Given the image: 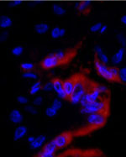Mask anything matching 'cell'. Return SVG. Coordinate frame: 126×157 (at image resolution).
Returning a JSON list of instances; mask_svg holds the SVG:
<instances>
[{"label":"cell","instance_id":"cell-1","mask_svg":"<svg viewBox=\"0 0 126 157\" xmlns=\"http://www.w3.org/2000/svg\"><path fill=\"white\" fill-rule=\"evenodd\" d=\"M91 82L87 78L81 75H77V79L75 82L74 91L69 98V102L72 104H78L80 103L82 98L90 87Z\"/></svg>","mask_w":126,"mask_h":157},{"label":"cell","instance_id":"cell-2","mask_svg":"<svg viewBox=\"0 0 126 157\" xmlns=\"http://www.w3.org/2000/svg\"><path fill=\"white\" fill-rule=\"evenodd\" d=\"M109 112V98H99L97 101L81 107L80 113L82 114H91L94 113Z\"/></svg>","mask_w":126,"mask_h":157},{"label":"cell","instance_id":"cell-3","mask_svg":"<svg viewBox=\"0 0 126 157\" xmlns=\"http://www.w3.org/2000/svg\"><path fill=\"white\" fill-rule=\"evenodd\" d=\"M94 67H95V69H96V71H97V73L98 74L100 77L104 78L105 80L109 81V82H118L116 79H115V77H113V75L112 74V72H111L109 67L107 66V64H104V62H102V61L97 58L96 53L94 54Z\"/></svg>","mask_w":126,"mask_h":157},{"label":"cell","instance_id":"cell-4","mask_svg":"<svg viewBox=\"0 0 126 157\" xmlns=\"http://www.w3.org/2000/svg\"><path fill=\"white\" fill-rule=\"evenodd\" d=\"M80 44H78V45H76L73 48L57 50L54 52V54L55 55L56 57L58 58L62 66L67 65L69 62H71V60L76 56V55L78 53V47H80Z\"/></svg>","mask_w":126,"mask_h":157},{"label":"cell","instance_id":"cell-5","mask_svg":"<svg viewBox=\"0 0 126 157\" xmlns=\"http://www.w3.org/2000/svg\"><path fill=\"white\" fill-rule=\"evenodd\" d=\"M99 98H101V93L98 88V86H97V84L94 83V85L90 86V87L84 94L83 97L82 98L79 103H80L81 107H84L88 103L97 101Z\"/></svg>","mask_w":126,"mask_h":157},{"label":"cell","instance_id":"cell-6","mask_svg":"<svg viewBox=\"0 0 126 157\" xmlns=\"http://www.w3.org/2000/svg\"><path fill=\"white\" fill-rule=\"evenodd\" d=\"M109 112L94 113L88 114L87 117V124L93 127H102L107 122Z\"/></svg>","mask_w":126,"mask_h":157},{"label":"cell","instance_id":"cell-7","mask_svg":"<svg viewBox=\"0 0 126 157\" xmlns=\"http://www.w3.org/2000/svg\"><path fill=\"white\" fill-rule=\"evenodd\" d=\"M72 139H73L72 133L67 131L63 132V133L60 134L57 136H55L52 140L55 142V144H56L58 149H62V148L67 147L68 144L72 141Z\"/></svg>","mask_w":126,"mask_h":157},{"label":"cell","instance_id":"cell-8","mask_svg":"<svg viewBox=\"0 0 126 157\" xmlns=\"http://www.w3.org/2000/svg\"><path fill=\"white\" fill-rule=\"evenodd\" d=\"M40 67L45 70H49V69H52V68L56 67H60L62 66L61 62L58 60V58L55 56L54 53L49 54L46 56L40 62Z\"/></svg>","mask_w":126,"mask_h":157},{"label":"cell","instance_id":"cell-9","mask_svg":"<svg viewBox=\"0 0 126 157\" xmlns=\"http://www.w3.org/2000/svg\"><path fill=\"white\" fill-rule=\"evenodd\" d=\"M52 82H53V90L57 94L59 98L68 100L67 96L63 88V81L60 78H54V79H52Z\"/></svg>","mask_w":126,"mask_h":157},{"label":"cell","instance_id":"cell-10","mask_svg":"<svg viewBox=\"0 0 126 157\" xmlns=\"http://www.w3.org/2000/svg\"><path fill=\"white\" fill-rule=\"evenodd\" d=\"M76 79H77V75H74V76H72V77H69L67 79L63 81V88H64L65 93L67 96L68 100L71 98V94L74 91Z\"/></svg>","mask_w":126,"mask_h":157},{"label":"cell","instance_id":"cell-11","mask_svg":"<svg viewBox=\"0 0 126 157\" xmlns=\"http://www.w3.org/2000/svg\"><path fill=\"white\" fill-rule=\"evenodd\" d=\"M77 10L80 14L87 15L91 12V3L87 0H82L76 5Z\"/></svg>","mask_w":126,"mask_h":157},{"label":"cell","instance_id":"cell-12","mask_svg":"<svg viewBox=\"0 0 126 157\" xmlns=\"http://www.w3.org/2000/svg\"><path fill=\"white\" fill-rule=\"evenodd\" d=\"M124 55H125V48L124 47H121L112 56L111 61L113 65H119L124 60Z\"/></svg>","mask_w":126,"mask_h":157},{"label":"cell","instance_id":"cell-13","mask_svg":"<svg viewBox=\"0 0 126 157\" xmlns=\"http://www.w3.org/2000/svg\"><path fill=\"white\" fill-rule=\"evenodd\" d=\"M28 132V128L25 125H19L15 130H14V134H13V139L14 140L18 141L24 138Z\"/></svg>","mask_w":126,"mask_h":157},{"label":"cell","instance_id":"cell-14","mask_svg":"<svg viewBox=\"0 0 126 157\" xmlns=\"http://www.w3.org/2000/svg\"><path fill=\"white\" fill-rule=\"evenodd\" d=\"M24 117L20 109H13L10 112V120L13 124H20L22 122Z\"/></svg>","mask_w":126,"mask_h":157},{"label":"cell","instance_id":"cell-15","mask_svg":"<svg viewBox=\"0 0 126 157\" xmlns=\"http://www.w3.org/2000/svg\"><path fill=\"white\" fill-rule=\"evenodd\" d=\"M95 53L97 55V58L100 60L102 62H104V64H107L109 62V56L108 55L106 54V52L104 51V49L98 46V45H96L95 46Z\"/></svg>","mask_w":126,"mask_h":157},{"label":"cell","instance_id":"cell-16","mask_svg":"<svg viewBox=\"0 0 126 157\" xmlns=\"http://www.w3.org/2000/svg\"><path fill=\"white\" fill-rule=\"evenodd\" d=\"M13 19L10 15H2L0 18V27L2 29H8L13 25Z\"/></svg>","mask_w":126,"mask_h":157},{"label":"cell","instance_id":"cell-17","mask_svg":"<svg viewBox=\"0 0 126 157\" xmlns=\"http://www.w3.org/2000/svg\"><path fill=\"white\" fill-rule=\"evenodd\" d=\"M67 32V30L63 28H61V27H54L53 29L51 30V37H52L53 40H57V39H60L63 37Z\"/></svg>","mask_w":126,"mask_h":157},{"label":"cell","instance_id":"cell-18","mask_svg":"<svg viewBox=\"0 0 126 157\" xmlns=\"http://www.w3.org/2000/svg\"><path fill=\"white\" fill-rule=\"evenodd\" d=\"M35 31H36L37 34H40V35H43V34H45L50 29V26L47 23L45 22H39L35 25Z\"/></svg>","mask_w":126,"mask_h":157},{"label":"cell","instance_id":"cell-19","mask_svg":"<svg viewBox=\"0 0 126 157\" xmlns=\"http://www.w3.org/2000/svg\"><path fill=\"white\" fill-rule=\"evenodd\" d=\"M45 140H46V137L45 135H39V136L35 138L34 141L32 143H30L29 145L32 149H38V148L41 147L43 144L45 142Z\"/></svg>","mask_w":126,"mask_h":157},{"label":"cell","instance_id":"cell-20","mask_svg":"<svg viewBox=\"0 0 126 157\" xmlns=\"http://www.w3.org/2000/svg\"><path fill=\"white\" fill-rule=\"evenodd\" d=\"M58 150V147L56 146V144H55V142L53 140L50 141L48 143L44 145V147L42 149V151L44 152H47V153H52V154H55V151Z\"/></svg>","mask_w":126,"mask_h":157},{"label":"cell","instance_id":"cell-21","mask_svg":"<svg viewBox=\"0 0 126 157\" xmlns=\"http://www.w3.org/2000/svg\"><path fill=\"white\" fill-rule=\"evenodd\" d=\"M41 89H43V85H42L40 81H38V82H36L35 83L33 84L31 87L29 88V93L31 95H36Z\"/></svg>","mask_w":126,"mask_h":157},{"label":"cell","instance_id":"cell-22","mask_svg":"<svg viewBox=\"0 0 126 157\" xmlns=\"http://www.w3.org/2000/svg\"><path fill=\"white\" fill-rule=\"evenodd\" d=\"M52 10H53V12L56 15H63L66 13V10H65L64 7H62V5L60 4H54L53 7H52Z\"/></svg>","mask_w":126,"mask_h":157},{"label":"cell","instance_id":"cell-23","mask_svg":"<svg viewBox=\"0 0 126 157\" xmlns=\"http://www.w3.org/2000/svg\"><path fill=\"white\" fill-rule=\"evenodd\" d=\"M20 68L23 71H31L35 70V65L30 62H24L20 64Z\"/></svg>","mask_w":126,"mask_h":157},{"label":"cell","instance_id":"cell-24","mask_svg":"<svg viewBox=\"0 0 126 157\" xmlns=\"http://www.w3.org/2000/svg\"><path fill=\"white\" fill-rule=\"evenodd\" d=\"M22 77L26 78V79H34L36 80L37 79V73L35 72L34 71H24L22 73Z\"/></svg>","mask_w":126,"mask_h":157},{"label":"cell","instance_id":"cell-25","mask_svg":"<svg viewBox=\"0 0 126 157\" xmlns=\"http://www.w3.org/2000/svg\"><path fill=\"white\" fill-rule=\"evenodd\" d=\"M23 52H24V47L21 46V45L14 46L11 50V54L14 56H19L23 54Z\"/></svg>","mask_w":126,"mask_h":157},{"label":"cell","instance_id":"cell-26","mask_svg":"<svg viewBox=\"0 0 126 157\" xmlns=\"http://www.w3.org/2000/svg\"><path fill=\"white\" fill-rule=\"evenodd\" d=\"M57 109H55L54 107H52V106H50L48 107L47 109H45V114L48 116V117H54L57 114Z\"/></svg>","mask_w":126,"mask_h":157},{"label":"cell","instance_id":"cell-27","mask_svg":"<svg viewBox=\"0 0 126 157\" xmlns=\"http://www.w3.org/2000/svg\"><path fill=\"white\" fill-rule=\"evenodd\" d=\"M120 79L121 83L126 84V67L120 69Z\"/></svg>","mask_w":126,"mask_h":157},{"label":"cell","instance_id":"cell-28","mask_svg":"<svg viewBox=\"0 0 126 157\" xmlns=\"http://www.w3.org/2000/svg\"><path fill=\"white\" fill-rule=\"evenodd\" d=\"M102 25H103L102 23H96V24H94L91 26L90 31L92 33H99Z\"/></svg>","mask_w":126,"mask_h":157},{"label":"cell","instance_id":"cell-29","mask_svg":"<svg viewBox=\"0 0 126 157\" xmlns=\"http://www.w3.org/2000/svg\"><path fill=\"white\" fill-rule=\"evenodd\" d=\"M34 157H57L55 154H52V153H47V152H44V151H40L38 154H36Z\"/></svg>","mask_w":126,"mask_h":157},{"label":"cell","instance_id":"cell-30","mask_svg":"<svg viewBox=\"0 0 126 157\" xmlns=\"http://www.w3.org/2000/svg\"><path fill=\"white\" fill-rule=\"evenodd\" d=\"M52 107H54L55 109L59 110V109L62 108V101L59 99V98H55V99L54 100L53 102H52Z\"/></svg>","mask_w":126,"mask_h":157},{"label":"cell","instance_id":"cell-31","mask_svg":"<svg viewBox=\"0 0 126 157\" xmlns=\"http://www.w3.org/2000/svg\"><path fill=\"white\" fill-rule=\"evenodd\" d=\"M17 102L21 103V104H27V103H29V100H28V98L25 96L20 95V96L17 97Z\"/></svg>","mask_w":126,"mask_h":157},{"label":"cell","instance_id":"cell-32","mask_svg":"<svg viewBox=\"0 0 126 157\" xmlns=\"http://www.w3.org/2000/svg\"><path fill=\"white\" fill-rule=\"evenodd\" d=\"M117 37H118V38H117V40H119V42H120V43H121V45H124V46H126V36L125 35L120 34V35H118V36H117Z\"/></svg>","mask_w":126,"mask_h":157},{"label":"cell","instance_id":"cell-33","mask_svg":"<svg viewBox=\"0 0 126 157\" xmlns=\"http://www.w3.org/2000/svg\"><path fill=\"white\" fill-rule=\"evenodd\" d=\"M52 89H53V82H52V80L48 82V83H46L45 85L43 86V90H45V91H51Z\"/></svg>","mask_w":126,"mask_h":157},{"label":"cell","instance_id":"cell-34","mask_svg":"<svg viewBox=\"0 0 126 157\" xmlns=\"http://www.w3.org/2000/svg\"><path fill=\"white\" fill-rule=\"evenodd\" d=\"M98 86V88H99V91H100L101 94H106V93H109V90L106 87H104V85H101V84H97Z\"/></svg>","mask_w":126,"mask_h":157},{"label":"cell","instance_id":"cell-35","mask_svg":"<svg viewBox=\"0 0 126 157\" xmlns=\"http://www.w3.org/2000/svg\"><path fill=\"white\" fill-rule=\"evenodd\" d=\"M33 103H34L35 105H37V106L41 105L42 103H43V99H42L41 97H38V98H35V100H34V102H33Z\"/></svg>","mask_w":126,"mask_h":157},{"label":"cell","instance_id":"cell-36","mask_svg":"<svg viewBox=\"0 0 126 157\" xmlns=\"http://www.w3.org/2000/svg\"><path fill=\"white\" fill-rule=\"evenodd\" d=\"M107 29H108V25H107L106 24L103 25H102V27H101L100 31H99V34H100V35H103V34H104V33L106 32Z\"/></svg>","mask_w":126,"mask_h":157},{"label":"cell","instance_id":"cell-37","mask_svg":"<svg viewBox=\"0 0 126 157\" xmlns=\"http://www.w3.org/2000/svg\"><path fill=\"white\" fill-rule=\"evenodd\" d=\"M26 109H29V113H34V114H36L37 113V111H36V109H34L33 107H30V106H28Z\"/></svg>","mask_w":126,"mask_h":157},{"label":"cell","instance_id":"cell-38","mask_svg":"<svg viewBox=\"0 0 126 157\" xmlns=\"http://www.w3.org/2000/svg\"><path fill=\"white\" fill-rule=\"evenodd\" d=\"M120 22L122 23L124 25L126 26V15H123L120 18Z\"/></svg>","mask_w":126,"mask_h":157},{"label":"cell","instance_id":"cell-39","mask_svg":"<svg viewBox=\"0 0 126 157\" xmlns=\"http://www.w3.org/2000/svg\"><path fill=\"white\" fill-rule=\"evenodd\" d=\"M35 138H36V137H33V136H30V137H28V139H27V140H28V142H29V144H30V143H32L33 141H34Z\"/></svg>","mask_w":126,"mask_h":157}]
</instances>
